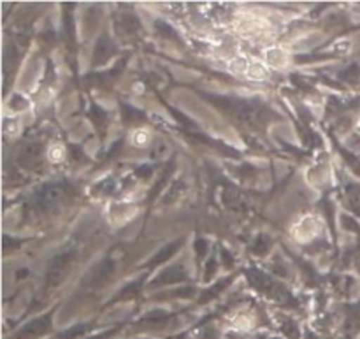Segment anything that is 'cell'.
I'll use <instances>...</instances> for the list:
<instances>
[{
  "label": "cell",
  "instance_id": "7",
  "mask_svg": "<svg viewBox=\"0 0 360 339\" xmlns=\"http://www.w3.org/2000/svg\"><path fill=\"white\" fill-rule=\"evenodd\" d=\"M179 246H181V243H179V241L171 243V245H167V246H165L164 250H160V252H158L157 255H155L153 259L150 260V264H148V266H150V267H153V266H160L162 262H165V260H169V259H171L172 255H174L176 252H178Z\"/></svg>",
  "mask_w": 360,
  "mask_h": 339
},
{
  "label": "cell",
  "instance_id": "14",
  "mask_svg": "<svg viewBox=\"0 0 360 339\" xmlns=\"http://www.w3.org/2000/svg\"><path fill=\"white\" fill-rule=\"evenodd\" d=\"M359 72H360V70H359V67L355 65V70H354V81H357V77H359ZM350 74H352V69H350V70H347V72H345V76H343V77H347L348 81H352V76H350Z\"/></svg>",
  "mask_w": 360,
  "mask_h": 339
},
{
  "label": "cell",
  "instance_id": "6",
  "mask_svg": "<svg viewBox=\"0 0 360 339\" xmlns=\"http://www.w3.org/2000/svg\"><path fill=\"white\" fill-rule=\"evenodd\" d=\"M183 280H186V276L181 267H171V269L164 271L157 280H153V285H174Z\"/></svg>",
  "mask_w": 360,
  "mask_h": 339
},
{
  "label": "cell",
  "instance_id": "5",
  "mask_svg": "<svg viewBox=\"0 0 360 339\" xmlns=\"http://www.w3.org/2000/svg\"><path fill=\"white\" fill-rule=\"evenodd\" d=\"M112 273H115V264H112L111 260H104V262H102L101 266H97V269L90 274V285L97 287V285L104 283Z\"/></svg>",
  "mask_w": 360,
  "mask_h": 339
},
{
  "label": "cell",
  "instance_id": "8",
  "mask_svg": "<svg viewBox=\"0 0 360 339\" xmlns=\"http://www.w3.org/2000/svg\"><path fill=\"white\" fill-rule=\"evenodd\" d=\"M88 331H90V326H88V324H81V326L70 327V329L62 331V333L56 334L53 339H81L84 334L88 333Z\"/></svg>",
  "mask_w": 360,
  "mask_h": 339
},
{
  "label": "cell",
  "instance_id": "10",
  "mask_svg": "<svg viewBox=\"0 0 360 339\" xmlns=\"http://www.w3.org/2000/svg\"><path fill=\"white\" fill-rule=\"evenodd\" d=\"M123 111H125V115H129L125 118V120H129V122H139V120H143V113L136 111V109L130 108V105H127V108L123 105Z\"/></svg>",
  "mask_w": 360,
  "mask_h": 339
},
{
  "label": "cell",
  "instance_id": "3",
  "mask_svg": "<svg viewBox=\"0 0 360 339\" xmlns=\"http://www.w3.org/2000/svg\"><path fill=\"white\" fill-rule=\"evenodd\" d=\"M65 193L67 188L62 183H58V185H46L42 186L39 192H35L32 204H34L37 210H49V207L56 206V204L65 197Z\"/></svg>",
  "mask_w": 360,
  "mask_h": 339
},
{
  "label": "cell",
  "instance_id": "12",
  "mask_svg": "<svg viewBox=\"0 0 360 339\" xmlns=\"http://www.w3.org/2000/svg\"><path fill=\"white\" fill-rule=\"evenodd\" d=\"M118 329H109V331H102V333L95 334V336H90V338H84V339H109L112 336V334L116 333Z\"/></svg>",
  "mask_w": 360,
  "mask_h": 339
},
{
  "label": "cell",
  "instance_id": "13",
  "mask_svg": "<svg viewBox=\"0 0 360 339\" xmlns=\"http://www.w3.org/2000/svg\"><path fill=\"white\" fill-rule=\"evenodd\" d=\"M157 28H162L160 34L167 35V37H176V35H174V30H172L171 27H167V25L162 23V21H158V23H157Z\"/></svg>",
  "mask_w": 360,
  "mask_h": 339
},
{
  "label": "cell",
  "instance_id": "4",
  "mask_svg": "<svg viewBox=\"0 0 360 339\" xmlns=\"http://www.w3.org/2000/svg\"><path fill=\"white\" fill-rule=\"evenodd\" d=\"M39 157H41V144L37 143H27L21 148L20 155H18V160L25 167H32L34 164H37Z\"/></svg>",
  "mask_w": 360,
  "mask_h": 339
},
{
  "label": "cell",
  "instance_id": "1",
  "mask_svg": "<svg viewBox=\"0 0 360 339\" xmlns=\"http://www.w3.org/2000/svg\"><path fill=\"white\" fill-rule=\"evenodd\" d=\"M53 329V313L37 316L30 320L28 324L21 326L16 333L13 334V339H42L48 336Z\"/></svg>",
  "mask_w": 360,
  "mask_h": 339
},
{
  "label": "cell",
  "instance_id": "2",
  "mask_svg": "<svg viewBox=\"0 0 360 339\" xmlns=\"http://www.w3.org/2000/svg\"><path fill=\"white\" fill-rule=\"evenodd\" d=\"M74 264V253H60L49 264L48 271H46V285L48 287H55V285L62 283L65 276L69 274L70 267Z\"/></svg>",
  "mask_w": 360,
  "mask_h": 339
},
{
  "label": "cell",
  "instance_id": "15",
  "mask_svg": "<svg viewBox=\"0 0 360 339\" xmlns=\"http://www.w3.org/2000/svg\"><path fill=\"white\" fill-rule=\"evenodd\" d=\"M304 339H319V338H316L315 334H311V333H309V334H306V338H304Z\"/></svg>",
  "mask_w": 360,
  "mask_h": 339
},
{
  "label": "cell",
  "instance_id": "11",
  "mask_svg": "<svg viewBox=\"0 0 360 339\" xmlns=\"http://www.w3.org/2000/svg\"><path fill=\"white\" fill-rule=\"evenodd\" d=\"M206 250H207V245L202 241V239H197L195 241V252L197 255H199V259H204V255H206Z\"/></svg>",
  "mask_w": 360,
  "mask_h": 339
},
{
  "label": "cell",
  "instance_id": "9",
  "mask_svg": "<svg viewBox=\"0 0 360 339\" xmlns=\"http://www.w3.org/2000/svg\"><path fill=\"white\" fill-rule=\"evenodd\" d=\"M112 53V46L111 42L108 41V37H102L101 41L97 42V49H95V60L97 62H104L108 60V56Z\"/></svg>",
  "mask_w": 360,
  "mask_h": 339
}]
</instances>
